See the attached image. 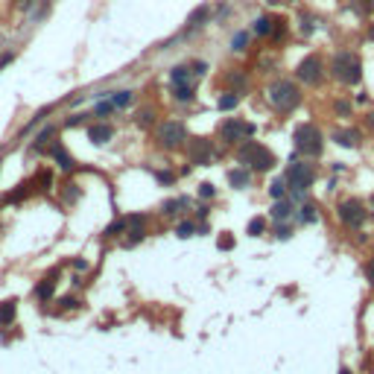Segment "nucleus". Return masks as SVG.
Instances as JSON below:
<instances>
[{"instance_id": "f257e3e1", "label": "nucleus", "mask_w": 374, "mask_h": 374, "mask_svg": "<svg viewBox=\"0 0 374 374\" xmlns=\"http://www.w3.org/2000/svg\"><path fill=\"white\" fill-rule=\"evenodd\" d=\"M237 158L243 161V164H249L252 170H257V172H266V170H272V167H275V155L269 152L266 146L255 143V140H249L246 146H240Z\"/></svg>"}, {"instance_id": "f03ea898", "label": "nucleus", "mask_w": 374, "mask_h": 374, "mask_svg": "<svg viewBox=\"0 0 374 374\" xmlns=\"http://www.w3.org/2000/svg\"><path fill=\"white\" fill-rule=\"evenodd\" d=\"M333 76L339 79L342 85H357L362 79V62L354 53H339L333 59Z\"/></svg>"}, {"instance_id": "7ed1b4c3", "label": "nucleus", "mask_w": 374, "mask_h": 374, "mask_svg": "<svg viewBox=\"0 0 374 374\" xmlns=\"http://www.w3.org/2000/svg\"><path fill=\"white\" fill-rule=\"evenodd\" d=\"M269 102H272L275 108H281V111H289V108H295L298 102H301V94H298V88L287 82V79H281V82H275L269 85Z\"/></svg>"}, {"instance_id": "20e7f679", "label": "nucleus", "mask_w": 374, "mask_h": 374, "mask_svg": "<svg viewBox=\"0 0 374 374\" xmlns=\"http://www.w3.org/2000/svg\"><path fill=\"white\" fill-rule=\"evenodd\" d=\"M292 140H295V149L304 152V155H319L322 152V132H319L313 123H301V126L295 129Z\"/></svg>"}, {"instance_id": "39448f33", "label": "nucleus", "mask_w": 374, "mask_h": 374, "mask_svg": "<svg viewBox=\"0 0 374 374\" xmlns=\"http://www.w3.org/2000/svg\"><path fill=\"white\" fill-rule=\"evenodd\" d=\"M313 178H316V170L304 164V161H292L289 158V170H287V184L289 190H295V193H304L307 187L313 184Z\"/></svg>"}, {"instance_id": "423d86ee", "label": "nucleus", "mask_w": 374, "mask_h": 374, "mask_svg": "<svg viewBox=\"0 0 374 374\" xmlns=\"http://www.w3.org/2000/svg\"><path fill=\"white\" fill-rule=\"evenodd\" d=\"M336 214H339V220L345 222L348 228H359V225L365 222V208H362L359 199H345V202H339Z\"/></svg>"}, {"instance_id": "0eeeda50", "label": "nucleus", "mask_w": 374, "mask_h": 374, "mask_svg": "<svg viewBox=\"0 0 374 374\" xmlns=\"http://www.w3.org/2000/svg\"><path fill=\"white\" fill-rule=\"evenodd\" d=\"M252 132H255V126H252V123H246V120H237V117L225 120V123L220 126L222 140H228V143H234V140H243V137H249Z\"/></svg>"}, {"instance_id": "6e6552de", "label": "nucleus", "mask_w": 374, "mask_h": 374, "mask_svg": "<svg viewBox=\"0 0 374 374\" xmlns=\"http://www.w3.org/2000/svg\"><path fill=\"white\" fill-rule=\"evenodd\" d=\"M187 137L184 132V123H175V120H170V123H164L161 129H158V140L167 146V149H172V146H178L181 140Z\"/></svg>"}, {"instance_id": "1a4fd4ad", "label": "nucleus", "mask_w": 374, "mask_h": 374, "mask_svg": "<svg viewBox=\"0 0 374 374\" xmlns=\"http://www.w3.org/2000/svg\"><path fill=\"white\" fill-rule=\"evenodd\" d=\"M295 76H298L301 82H319V79H322V62H319L316 56H307L304 62L298 65Z\"/></svg>"}, {"instance_id": "9d476101", "label": "nucleus", "mask_w": 374, "mask_h": 374, "mask_svg": "<svg viewBox=\"0 0 374 374\" xmlns=\"http://www.w3.org/2000/svg\"><path fill=\"white\" fill-rule=\"evenodd\" d=\"M126 228H129V246H135V243H140L143 240V234H146V220L140 217V214H135V217H129L126 220Z\"/></svg>"}, {"instance_id": "9b49d317", "label": "nucleus", "mask_w": 374, "mask_h": 374, "mask_svg": "<svg viewBox=\"0 0 374 374\" xmlns=\"http://www.w3.org/2000/svg\"><path fill=\"white\" fill-rule=\"evenodd\" d=\"M111 137H114V129H111L108 123H97V126H91V129H88V140H91V143H97V146H100V143H105V140H111Z\"/></svg>"}, {"instance_id": "f8f14e48", "label": "nucleus", "mask_w": 374, "mask_h": 374, "mask_svg": "<svg viewBox=\"0 0 374 374\" xmlns=\"http://www.w3.org/2000/svg\"><path fill=\"white\" fill-rule=\"evenodd\" d=\"M211 155H214L211 140H196V143L190 146V158H193L196 164H208V161H211Z\"/></svg>"}, {"instance_id": "ddd939ff", "label": "nucleus", "mask_w": 374, "mask_h": 374, "mask_svg": "<svg viewBox=\"0 0 374 374\" xmlns=\"http://www.w3.org/2000/svg\"><path fill=\"white\" fill-rule=\"evenodd\" d=\"M357 137H359L357 129H336V132H333V140H336L339 146H354Z\"/></svg>"}, {"instance_id": "4468645a", "label": "nucleus", "mask_w": 374, "mask_h": 374, "mask_svg": "<svg viewBox=\"0 0 374 374\" xmlns=\"http://www.w3.org/2000/svg\"><path fill=\"white\" fill-rule=\"evenodd\" d=\"M228 181H231V187H249V181H252V175H249V170L243 167V170H231L228 172Z\"/></svg>"}, {"instance_id": "2eb2a0df", "label": "nucleus", "mask_w": 374, "mask_h": 374, "mask_svg": "<svg viewBox=\"0 0 374 374\" xmlns=\"http://www.w3.org/2000/svg\"><path fill=\"white\" fill-rule=\"evenodd\" d=\"M53 292H56V281H53V278H47V281H41V284L35 287V298L47 301V298H53Z\"/></svg>"}, {"instance_id": "dca6fc26", "label": "nucleus", "mask_w": 374, "mask_h": 374, "mask_svg": "<svg viewBox=\"0 0 374 374\" xmlns=\"http://www.w3.org/2000/svg\"><path fill=\"white\" fill-rule=\"evenodd\" d=\"M18 301L15 298H12V301H3V304H0V324H9L12 322V319H15V313H18Z\"/></svg>"}, {"instance_id": "f3484780", "label": "nucleus", "mask_w": 374, "mask_h": 374, "mask_svg": "<svg viewBox=\"0 0 374 374\" xmlns=\"http://www.w3.org/2000/svg\"><path fill=\"white\" fill-rule=\"evenodd\" d=\"M170 79H172V85H190V70L187 68H172Z\"/></svg>"}, {"instance_id": "a211bd4d", "label": "nucleus", "mask_w": 374, "mask_h": 374, "mask_svg": "<svg viewBox=\"0 0 374 374\" xmlns=\"http://www.w3.org/2000/svg\"><path fill=\"white\" fill-rule=\"evenodd\" d=\"M272 217H275V220H287V217H292V205L278 199V202H275V208H272Z\"/></svg>"}, {"instance_id": "6ab92c4d", "label": "nucleus", "mask_w": 374, "mask_h": 374, "mask_svg": "<svg viewBox=\"0 0 374 374\" xmlns=\"http://www.w3.org/2000/svg\"><path fill=\"white\" fill-rule=\"evenodd\" d=\"M172 97L178 102H190L193 100V88L190 85H172Z\"/></svg>"}, {"instance_id": "aec40b11", "label": "nucleus", "mask_w": 374, "mask_h": 374, "mask_svg": "<svg viewBox=\"0 0 374 374\" xmlns=\"http://www.w3.org/2000/svg\"><path fill=\"white\" fill-rule=\"evenodd\" d=\"M53 155H56V161H59V167L62 170H70L73 167V161H70V155L62 149V146H53Z\"/></svg>"}, {"instance_id": "412c9836", "label": "nucleus", "mask_w": 374, "mask_h": 374, "mask_svg": "<svg viewBox=\"0 0 374 374\" xmlns=\"http://www.w3.org/2000/svg\"><path fill=\"white\" fill-rule=\"evenodd\" d=\"M129 102H132V91H117V94L111 97V105H114V108H126Z\"/></svg>"}, {"instance_id": "4be33fe9", "label": "nucleus", "mask_w": 374, "mask_h": 374, "mask_svg": "<svg viewBox=\"0 0 374 374\" xmlns=\"http://www.w3.org/2000/svg\"><path fill=\"white\" fill-rule=\"evenodd\" d=\"M38 184H41V187H38L41 193H50V190H53V172L41 170V172H38Z\"/></svg>"}, {"instance_id": "5701e85b", "label": "nucleus", "mask_w": 374, "mask_h": 374, "mask_svg": "<svg viewBox=\"0 0 374 374\" xmlns=\"http://www.w3.org/2000/svg\"><path fill=\"white\" fill-rule=\"evenodd\" d=\"M237 94H222L220 97V108L222 111H231V108H237Z\"/></svg>"}, {"instance_id": "b1692460", "label": "nucleus", "mask_w": 374, "mask_h": 374, "mask_svg": "<svg viewBox=\"0 0 374 374\" xmlns=\"http://www.w3.org/2000/svg\"><path fill=\"white\" fill-rule=\"evenodd\" d=\"M263 228H266V220H263V217H255V220L249 222V234H252V237H260Z\"/></svg>"}, {"instance_id": "393cba45", "label": "nucleus", "mask_w": 374, "mask_h": 374, "mask_svg": "<svg viewBox=\"0 0 374 374\" xmlns=\"http://www.w3.org/2000/svg\"><path fill=\"white\" fill-rule=\"evenodd\" d=\"M255 33L257 35H269V33H272V18H260V21L255 24Z\"/></svg>"}, {"instance_id": "a878e982", "label": "nucleus", "mask_w": 374, "mask_h": 374, "mask_svg": "<svg viewBox=\"0 0 374 374\" xmlns=\"http://www.w3.org/2000/svg\"><path fill=\"white\" fill-rule=\"evenodd\" d=\"M301 220H304V222H316V220H319V214H316L313 205H304V208H301Z\"/></svg>"}, {"instance_id": "bb28decb", "label": "nucleus", "mask_w": 374, "mask_h": 374, "mask_svg": "<svg viewBox=\"0 0 374 374\" xmlns=\"http://www.w3.org/2000/svg\"><path fill=\"white\" fill-rule=\"evenodd\" d=\"M193 231H196V228H193V222H181V225L175 228V234H178V237H181V240H184V237H190Z\"/></svg>"}, {"instance_id": "cd10ccee", "label": "nucleus", "mask_w": 374, "mask_h": 374, "mask_svg": "<svg viewBox=\"0 0 374 374\" xmlns=\"http://www.w3.org/2000/svg\"><path fill=\"white\" fill-rule=\"evenodd\" d=\"M269 193H272L275 199H284V193H287V184H284V181H275V184L269 187Z\"/></svg>"}, {"instance_id": "c85d7f7f", "label": "nucleus", "mask_w": 374, "mask_h": 374, "mask_svg": "<svg viewBox=\"0 0 374 374\" xmlns=\"http://www.w3.org/2000/svg\"><path fill=\"white\" fill-rule=\"evenodd\" d=\"M217 246L225 249V252H231V249H234V237H231V234H222V237L217 240Z\"/></svg>"}, {"instance_id": "c756f323", "label": "nucleus", "mask_w": 374, "mask_h": 374, "mask_svg": "<svg viewBox=\"0 0 374 374\" xmlns=\"http://www.w3.org/2000/svg\"><path fill=\"white\" fill-rule=\"evenodd\" d=\"M123 228H126V220H117L114 225H108V228H105V234H108V237H114V234H120Z\"/></svg>"}, {"instance_id": "7c9ffc66", "label": "nucleus", "mask_w": 374, "mask_h": 374, "mask_svg": "<svg viewBox=\"0 0 374 374\" xmlns=\"http://www.w3.org/2000/svg\"><path fill=\"white\" fill-rule=\"evenodd\" d=\"M246 44H249V35H246V33L234 35V50H246Z\"/></svg>"}, {"instance_id": "2f4dec72", "label": "nucleus", "mask_w": 374, "mask_h": 374, "mask_svg": "<svg viewBox=\"0 0 374 374\" xmlns=\"http://www.w3.org/2000/svg\"><path fill=\"white\" fill-rule=\"evenodd\" d=\"M137 123H140V126H149V123H152V111H149V108H143V111L137 114Z\"/></svg>"}, {"instance_id": "473e14b6", "label": "nucleus", "mask_w": 374, "mask_h": 374, "mask_svg": "<svg viewBox=\"0 0 374 374\" xmlns=\"http://www.w3.org/2000/svg\"><path fill=\"white\" fill-rule=\"evenodd\" d=\"M225 79H228L231 85H246V76H243V73H228Z\"/></svg>"}, {"instance_id": "72a5a7b5", "label": "nucleus", "mask_w": 374, "mask_h": 374, "mask_svg": "<svg viewBox=\"0 0 374 374\" xmlns=\"http://www.w3.org/2000/svg\"><path fill=\"white\" fill-rule=\"evenodd\" d=\"M27 196V187H21V190H15V193H9V202H21Z\"/></svg>"}, {"instance_id": "f704fd0d", "label": "nucleus", "mask_w": 374, "mask_h": 374, "mask_svg": "<svg viewBox=\"0 0 374 374\" xmlns=\"http://www.w3.org/2000/svg\"><path fill=\"white\" fill-rule=\"evenodd\" d=\"M111 108H114L111 102H100V105H97V114H100V117H105V114H108Z\"/></svg>"}, {"instance_id": "c9c22d12", "label": "nucleus", "mask_w": 374, "mask_h": 374, "mask_svg": "<svg viewBox=\"0 0 374 374\" xmlns=\"http://www.w3.org/2000/svg\"><path fill=\"white\" fill-rule=\"evenodd\" d=\"M199 193H202L205 199H211V196H214V184H202V187H199Z\"/></svg>"}, {"instance_id": "e433bc0d", "label": "nucleus", "mask_w": 374, "mask_h": 374, "mask_svg": "<svg viewBox=\"0 0 374 374\" xmlns=\"http://www.w3.org/2000/svg\"><path fill=\"white\" fill-rule=\"evenodd\" d=\"M365 278H368V284L374 287V260L368 263V266H365Z\"/></svg>"}, {"instance_id": "4c0bfd02", "label": "nucleus", "mask_w": 374, "mask_h": 374, "mask_svg": "<svg viewBox=\"0 0 374 374\" xmlns=\"http://www.w3.org/2000/svg\"><path fill=\"white\" fill-rule=\"evenodd\" d=\"M62 307H65V310H73V307H76V298H62Z\"/></svg>"}, {"instance_id": "58836bf2", "label": "nucleus", "mask_w": 374, "mask_h": 374, "mask_svg": "<svg viewBox=\"0 0 374 374\" xmlns=\"http://www.w3.org/2000/svg\"><path fill=\"white\" fill-rule=\"evenodd\" d=\"M278 237H281V240L289 237V228H287V225H278Z\"/></svg>"}, {"instance_id": "ea45409f", "label": "nucleus", "mask_w": 374, "mask_h": 374, "mask_svg": "<svg viewBox=\"0 0 374 374\" xmlns=\"http://www.w3.org/2000/svg\"><path fill=\"white\" fill-rule=\"evenodd\" d=\"M158 178H161V181L167 184V181H172V172H158Z\"/></svg>"}, {"instance_id": "a19ab883", "label": "nucleus", "mask_w": 374, "mask_h": 374, "mask_svg": "<svg viewBox=\"0 0 374 374\" xmlns=\"http://www.w3.org/2000/svg\"><path fill=\"white\" fill-rule=\"evenodd\" d=\"M336 111H339V114H348V102H336Z\"/></svg>"}, {"instance_id": "79ce46f5", "label": "nucleus", "mask_w": 374, "mask_h": 374, "mask_svg": "<svg viewBox=\"0 0 374 374\" xmlns=\"http://www.w3.org/2000/svg\"><path fill=\"white\" fill-rule=\"evenodd\" d=\"M365 9H374V0H365Z\"/></svg>"}, {"instance_id": "37998d69", "label": "nucleus", "mask_w": 374, "mask_h": 374, "mask_svg": "<svg viewBox=\"0 0 374 374\" xmlns=\"http://www.w3.org/2000/svg\"><path fill=\"white\" fill-rule=\"evenodd\" d=\"M339 374H351V371H348V368H342V371H339Z\"/></svg>"}, {"instance_id": "c03bdc74", "label": "nucleus", "mask_w": 374, "mask_h": 374, "mask_svg": "<svg viewBox=\"0 0 374 374\" xmlns=\"http://www.w3.org/2000/svg\"><path fill=\"white\" fill-rule=\"evenodd\" d=\"M368 35H371V38H374V27H371V30H368Z\"/></svg>"}, {"instance_id": "a18cd8bd", "label": "nucleus", "mask_w": 374, "mask_h": 374, "mask_svg": "<svg viewBox=\"0 0 374 374\" xmlns=\"http://www.w3.org/2000/svg\"><path fill=\"white\" fill-rule=\"evenodd\" d=\"M371 208H374V196H371Z\"/></svg>"}]
</instances>
